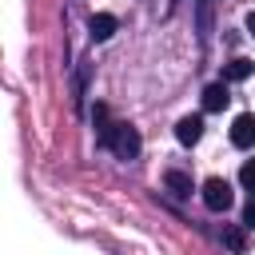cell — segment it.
I'll use <instances>...</instances> for the list:
<instances>
[{
  "mask_svg": "<svg viewBox=\"0 0 255 255\" xmlns=\"http://www.w3.org/2000/svg\"><path fill=\"white\" fill-rule=\"evenodd\" d=\"M239 183H243V187L255 195V159H247V163L239 167Z\"/></svg>",
  "mask_w": 255,
  "mask_h": 255,
  "instance_id": "obj_10",
  "label": "cell"
},
{
  "mask_svg": "<svg viewBox=\"0 0 255 255\" xmlns=\"http://www.w3.org/2000/svg\"><path fill=\"white\" fill-rule=\"evenodd\" d=\"M231 143L235 147H255V116L251 112H243V116L231 120Z\"/></svg>",
  "mask_w": 255,
  "mask_h": 255,
  "instance_id": "obj_3",
  "label": "cell"
},
{
  "mask_svg": "<svg viewBox=\"0 0 255 255\" xmlns=\"http://www.w3.org/2000/svg\"><path fill=\"white\" fill-rule=\"evenodd\" d=\"M223 243H227L231 251H247V235H243V227H227V231H223Z\"/></svg>",
  "mask_w": 255,
  "mask_h": 255,
  "instance_id": "obj_9",
  "label": "cell"
},
{
  "mask_svg": "<svg viewBox=\"0 0 255 255\" xmlns=\"http://www.w3.org/2000/svg\"><path fill=\"white\" fill-rule=\"evenodd\" d=\"M227 80H219V84H207L203 88V112H223L227 108Z\"/></svg>",
  "mask_w": 255,
  "mask_h": 255,
  "instance_id": "obj_6",
  "label": "cell"
},
{
  "mask_svg": "<svg viewBox=\"0 0 255 255\" xmlns=\"http://www.w3.org/2000/svg\"><path fill=\"white\" fill-rule=\"evenodd\" d=\"M199 36H203V40L211 36V4H207V0L199 4Z\"/></svg>",
  "mask_w": 255,
  "mask_h": 255,
  "instance_id": "obj_11",
  "label": "cell"
},
{
  "mask_svg": "<svg viewBox=\"0 0 255 255\" xmlns=\"http://www.w3.org/2000/svg\"><path fill=\"white\" fill-rule=\"evenodd\" d=\"M163 187H167V191H171L175 199H187V195H191V175H187V171H175V167H171V171L163 175Z\"/></svg>",
  "mask_w": 255,
  "mask_h": 255,
  "instance_id": "obj_7",
  "label": "cell"
},
{
  "mask_svg": "<svg viewBox=\"0 0 255 255\" xmlns=\"http://www.w3.org/2000/svg\"><path fill=\"white\" fill-rule=\"evenodd\" d=\"M247 32H251V36H255V12H251V16H247Z\"/></svg>",
  "mask_w": 255,
  "mask_h": 255,
  "instance_id": "obj_13",
  "label": "cell"
},
{
  "mask_svg": "<svg viewBox=\"0 0 255 255\" xmlns=\"http://www.w3.org/2000/svg\"><path fill=\"white\" fill-rule=\"evenodd\" d=\"M116 28H120V20H116L112 12H96V16L88 20V32H92V40H112V36H116Z\"/></svg>",
  "mask_w": 255,
  "mask_h": 255,
  "instance_id": "obj_4",
  "label": "cell"
},
{
  "mask_svg": "<svg viewBox=\"0 0 255 255\" xmlns=\"http://www.w3.org/2000/svg\"><path fill=\"white\" fill-rule=\"evenodd\" d=\"M243 227H255V195H251V203L243 207Z\"/></svg>",
  "mask_w": 255,
  "mask_h": 255,
  "instance_id": "obj_12",
  "label": "cell"
},
{
  "mask_svg": "<svg viewBox=\"0 0 255 255\" xmlns=\"http://www.w3.org/2000/svg\"><path fill=\"white\" fill-rule=\"evenodd\" d=\"M199 135H203V120H199V116H183V120L175 124V139H179L183 147L199 143Z\"/></svg>",
  "mask_w": 255,
  "mask_h": 255,
  "instance_id": "obj_5",
  "label": "cell"
},
{
  "mask_svg": "<svg viewBox=\"0 0 255 255\" xmlns=\"http://www.w3.org/2000/svg\"><path fill=\"white\" fill-rule=\"evenodd\" d=\"M251 72H255V64H251V60H243V56H235V60L223 68V80H235V84H239V80H247Z\"/></svg>",
  "mask_w": 255,
  "mask_h": 255,
  "instance_id": "obj_8",
  "label": "cell"
},
{
  "mask_svg": "<svg viewBox=\"0 0 255 255\" xmlns=\"http://www.w3.org/2000/svg\"><path fill=\"white\" fill-rule=\"evenodd\" d=\"M100 143H104L108 151H116L120 159H135L139 147H143V143H139V131H135L131 124H112V131H108Z\"/></svg>",
  "mask_w": 255,
  "mask_h": 255,
  "instance_id": "obj_1",
  "label": "cell"
},
{
  "mask_svg": "<svg viewBox=\"0 0 255 255\" xmlns=\"http://www.w3.org/2000/svg\"><path fill=\"white\" fill-rule=\"evenodd\" d=\"M231 199H235V195H231V183H227V179L211 175V179L203 183V207H207V211H227Z\"/></svg>",
  "mask_w": 255,
  "mask_h": 255,
  "instance_id": "obj_2",
  "label": "cell"
}]
</instances>
